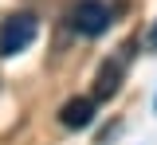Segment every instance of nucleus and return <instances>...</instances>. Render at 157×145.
Instances as JSON below:
<instances>
[{
    "label": "nucleus",
    "instance_id": "obj_2",
    "mask_svg": "<svg viewBox=\"0 0 157 145\" xmlns=\"http://www.w3.org/2000/svg\"><path fill=\"white\" fill-rule=\"evenodd\" d=\"M39 32V20L32 12H12L8 20L0 24V55H20L28 51V43L36 39Z\"/></svg>",
    "mask_w": 157,
    "mask_h": 145
},
{
    "label": "nucleus",
    "instance_id": "obj_1",
    "mask_svg": "<svg viewBox=\"0 0 157 145\" xmlns=\"http://www.w3.org/2000/svg\"><path fill=\"white\" fill-rule=\"evenodd\" d=\"M130 59H134V43H126V47H118L110 59L98 67L94 75V102H106V98H114L118 86H122V79H126V67H130Z\"/></svg>",
    "mask_w": 157,
    "mask_h": 145
},
{
    "label": "nucleus",
    "instance_id": "obj_4",
    "mask_svg": "<svg viewBox=\"0 0 157 145\" xmlns=\"http://www.w3.org/2000/svg\"><path fill=\"white\" fill-rule=\"evenodd\" d=\"M59 122L67 125V129H82V125H90V122H94V98H71V102H63Z\"/></svg>",
    "mask_w": 157,
    "mask_h": 145
},
{
    "label": "nucleus",
    "instance_id": "obj_3",
    "mask_svg": "<svg viewBox=\"0 0 157 145\" xmlns=\"http://www.w3.org/2000/svg\"><path fill=\"white\" fill-rule=\"evenodd\" d=\"M71 20H75L78 35H102V32L114 24V8H110L106 0H78L75 12H71Z\"/></svg>",
    "mask_w": 157,
    "mask_h": 145
},
{
    "label": "nucleus",
    "instance_id": "obj_5",
    "mask_svg": "<svg viewBox=\"0 0 157 145\" xmlns=\"http://www.w3.org/2000/svg\"><path fill=\"white\" fill-rule=\"evenodd\" d=\"M149 43H153V47H157V24H153V32H149Z\"/></svg>",
    "mask_w": 157,
    "mask_h": 145
}]
</instances>
